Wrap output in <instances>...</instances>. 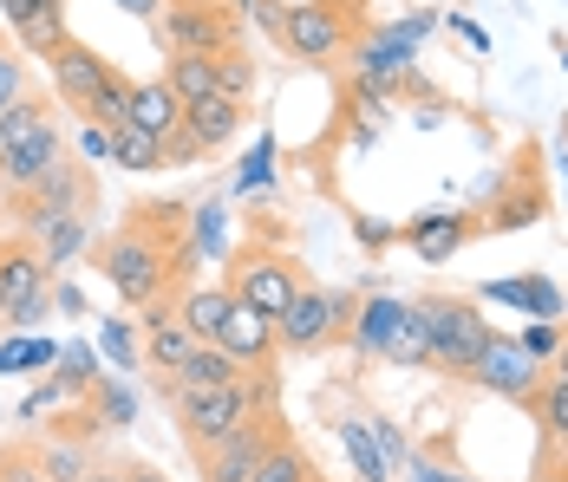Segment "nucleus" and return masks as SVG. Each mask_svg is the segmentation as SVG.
I'll use <instances>...</instances> for the list:
<instances>
[{
    "label": "nucleus",
    "mask_w": 568,
    "mask_h": 482,
    "mask_svg": "<svg viewBox=\"0 0 568 482\" xmlns=\"http://www.w3.org/2000/svg\"><path fill=\"white\" fill-rule=\"evenodd\" d=\"M112 163L118 170H164V137H151V131H138V124H118Z\"/></svg>",
    "instance_id": "obj_29"
},
{
    "label": "nucleus",
    "mask_w": 568,
    "mask_h": 482,
    "mask_svg": "<svg viewBox=\"0 0 568 482\" xmlns=\"http://www.w3.org/2000/svg\"><path fill=\"white\" fill-rule=\"evenodd\" d=\"M516 222H523V228H529V222H542V196H510L504 209H497V215H484L477 228H516Z\"/></svg>",
    "instance_id": "obj_39"
},
{
    "label": "nucleus",
    "mask_w": 568,
    "mask_h": 482,
    "mask_svg": "<svg viewBox=\"0 0 568 482\" xmlns=\"http://www.w3.org/2000/svg\"><path fill=\"white\" fill-rule=\"evenodd\" d=\"M562 65H568V53H562Z\"/></svg>",
    "instance_id": "obj_54"
},
{
    "label": "nucleus",
    "mask_w": 568,
    "mask_h": 482,
    "mask_svg": "<svg viewBox=\"0 0 568 482\" xmlns=\"http://www.w3.org/2000/svg\"><path fill=\"white\" fill-rule=\"evenodd\" d=\"M516 339H523V352H529V359L556 366V352H562V320H536V326H523Z\"/></svg>",
    "instance_id": "obj_38"
},
{
    "label": "nucleus",
    "mask_w": 568,
    "mask_h": 482,
    "mask_svg": "<svg viewBox=\"0 0 568 482\" xmlns=\"http://www.w3.org/2000/svg\"><path fill=\"white\" fill-rule=\"evenodd\" d=\"M229 307H235V294H229V280H190L183 294H176V314L190 320L196 339H216L229 320Z\"/></svg>",
    "instance_id": "obj_20"
},
{
    "label": "nucleus",
    "mask_w": 568,
    "mask_h": 482,
    "mask_svg": "<svg viewBox=\"0 0 568 482\" xmlns=\"http://www.w3.org/2000/svg\"><path fill=\"white\" fill-rule=\"evenodd\" d=\"M33 7H40V0H0V27H7V33H13V27H20V20H27V13H33Z\"/></svg>",
    "instance_id": "obj_44"
},
{
    "label": "nucleus",
    "mask_w": 568,
    "mask_h": 482,
    "mask_svg": "<svg viewBox=\"0 0 568 482\" xmlns=\"http://www.w3.org/2000/svg\"><path fill=\"white\" fill-rule=\"evenodd\" d=\"M216 92L223 99H255V59H248V47H223L216 53Z\"/></svg>",
    "instance_id": "obj_33"
},
{
    "label": "nucleus",
    "mask_w": 568,
    "mask_h": 482,
    "mask_svg": "<svg viewBox=\"0 0 568 482\" xmlns=\"http://www.w3.org/2000/svg\"><path fill=\"white\" fill-rule=\"evenodd\" d=\"M59 157H72V151H65V131H59V117H53L47 131H33L13 157L0 163V189H7V196H27V189H33V183H40Z\"/></svg>",
    "instance_id": "obj_16"
},
{
    "label": "nucleus",
    "mask_w": 568,
    "mask_h": 482,
    "mask_svg": "<svg viewBox=\"0 0 568 482\" xmlns=\"http://www.w3.org/2000/svg\"><path fill=\"white\" fill-rule=\"evenodd\" d=\"M248 482H314V457L301 450V437H282V443L268 450V463H262Z\"/></svg>",
    "instance_id": "obj_31"
},
{
    "label": "nucleus",
    "mask_w": 568,
    "mask_h": 482,
    "mask_svg": "<svg viewBox=\"0 0 568 482\" xmlns=\"http://www.w3.org/2000/svg\"><path fill=\"white\" fill-rule=\"evenodd\" d=\"M412 482H464V476H457V470H432V463L418 457V463H412Z\"/></svg>",
    "instance_id": "obj_46"
},
{
    "label": "nucleus",
    "mask_w": 568,
    "mask_h": 482,
    "mask_svg": "<svg viewBox=\"0 0 568 482\" xmlns=\"http://www.w3.org/2000/svg\"><path fill=\"white\" fill-rule=\"evenodd\" d=\"M164 79H171V92L183 99V105H196V99L216 92V53H171Z\"/></svg>",
    "instance_id": "obj_25"
},
{
    "label": "nucleus",
    "mask_w": 568,
    "mask_h": 482,
    "mask_svg": "<svg viewBox=\"0 0 568 482\" xmlns=\"http://www.w3.org/2000/svg\"><path fill=\"white\" fill-rule=\"evenodd\" d=\"M452 33L464 40V47H470V53H490V33H484V27H477L470 13H452Z\"/></svg>",
    "instance_id": "obj_43"
},
{
    "label": "nucleus",
    "mask_w": 568,
    "mask_h": 482,
    "mask_svg": "<svg viewBox=\"0 0 568 482\" xmlns=\"http://www.w3.org/2000/svg\"><path fill=\"white\" fill-rule=\"evenodd\" d=\"M242 372H248L242 359H229V352L216 346V339H203V346H196V352H190L183 366H171V372H158V391H164V398H176V391H203V384H229V378H242Z\"/></svg>",
    "instance_id": "obj_18"
},
{
    "label": "nucleus",
    "mask_w": 568,
    "mask_h": 482,
    "mask_svg": "<svg viewBox=\"0 0 568 482\" xmlns=\"http://www.w3.org/2000/svg\"><path fill=\"white\" fill-rule=\"evenodd\" d=\"M314 482H327V476H314Z\"/></svg>",
    "instance_id": "obj_53"
},
{
    "label": "nucleus",
    "mask_w": 568,
    "mask_h": 482,
    "mask_svg": "<svg viewBox=\"0 0 568 482\" xmlns=\"http://www.w3.org/2000/svg\"><path fill=\"white\" fill-rule=\"evenodd\" d=\"M549 372H568V326H562V352H556V366Z\"/></svg>",
    "instance_id": "obj_49"
},
{
    "label": "nucleus",
    "mask_w": 568,
    "mask_h": 482,
    "mask_svg": "<svg viewBox=\"0 0 568 482\" xmlns=\"http://www.w3.org/2000/svg\"><path fill=\"white\" fill-rule=\"evenodd\" d=\"M282 437H294V430H287V418L268 404L262 418H248L242 430L216 437L210 450H196V476H203V482H248L262 463H268V450H275Z\"/></svg>",
    "instance_id": "obj_8"
},
{
    "label": "nucleus",
    "mask_w": 568,
    "mask_h": 482,
    "mask_svg": "<svg viewBox=\"0 0 568 482\" xmlns=\"http://www.w3.org/2000/svg\"><path fill=\"white\" fill-rule=\"evenodd\" d=\"M0 111H7V99H0Z\"/></svg>",
    "instance_id": "obj_52"
},
{
    "label": "nucleus",
    "mask_w": 568,
    "mask_h": 482,
    "mask_svg": "<svg viewBox=\"0 0 568 482\" xmlns=\"http://www.w3.org/2000/svg\"><path fill=\"white\" fill-rule=\"evenodd\" d=\"M53 287V268L40 261V248L20 235V242H0V320L13 314V307H27L33 294H47Z\"/></svg>",
    "instance_id": "obj_13"
},
{
    "label": "nucleus",
    "mask_w": 568,
    "mask_h": 482,
    "mask_svg": "<svg viewBox=\"0 0 568 482\" xmlns=\"http://www.w3.org/2000/svg\"><path fill=\"white\" fill-rule=\"evenodd\" d=\"M412 307L425 314V332H432V359L425 366H438L445 378H464L470 384V366H477V352L490 339V320L477 314V300L470 294H425Z\"/></svg>",
    "instance_id": "obj_3"
},
{
    "label": "nucleus",
    "mask_w": 568,
    "mask_h": 482,
    "mask_svg": "<svg viewBox=\"0 0 568 482\" xmlns=\"http://www.w3.org/2000/svg\"><path fill=\"white\" fill-rule=\"evenodd\" d=\"M542 378H549V366L529 359L516 332H490L484 352H477V366H470V384H477V391H497V398H510V404H523V411L536 404Z\"/></svg>",
    "instance_id": "obj_10"
},
{
    "label": "nucleus",
    "mask_w": 568,
    "mask_h": 482,
    "mask_svg": "<svg viewBox=\"0 0 568 482\" xmlns=\"http://www.w3.org/2000/svg\"><path fill=\"white\" fill-rule=\"evenodd\" d=\"M124 99H131V79H124V72H105V85H99V99H92V105H85V124H99V131H118V124H124Z\"/></svg>",
    "instance_id": "obj_34"
},
{
    "label": "nucleus",
    "mask_w": 568,
    "mask_h": 482,
    "mask_svg": "<svg viewBox=\"0 0 568 482\" xmlns=\"http://www.w3.org/2000/svg\"><path fill=\"white\" fill-rule=\"evenodd\" d=\"M536 482H568V470H556V463H549V470H542Z\"/></svg>",
    "instance_id": "obj_50"
},
{
    "label": "nucleus",
    "mask_w": 568,
    "mask_h": 482,
    "mask_svg": "<svg viewBox=\"0 0 568 482\" xmlns=\"http://www.w3.org/2000/svg\"><path fill=\"white\" fill-rule=\"evenodd\" d=\"M248 124V105L242 99H223V92H210V99H196V105H183V131L203 144V151H223L235 144V131Z\"/></svg>",
    "instance_id": "obj_19"
},
{
    "label": "nucleus",
    "mask_w": 568,
    "mask_h": 482,
    "mask_svg": "<svg viewBox=\"0 0 568 482\" xmlns=\"http://www.w3.org/2000/svg\"><path fill=\"white\" fill-rule=\"evenodd\" d=\"M79 151H85V163H112V131L85 124V131H79Z\"/></svg>",
    "instance_id": "obj_42"
},
{
    "label": "nucleus",
    "mask_w": 568,
    "mask_h": 482,
    "mask_svg": "<svg viewBox=\"0 0 568 482\" xmlns=\"http://www.w3.org/2000/svg\"><path fill=\"white\" fill-rule=\"evenodd\" d=\"M33 248H40V261L59 274L72 255H79V248H85V215H65V222H53L47 235H33Z\"/></svg>",
    "instance_id": "obj_32"
},
{
    "label": "nucleus",
    "mask_w": 568,
    "mask_h": 482,
    "mask_svg": "<svg viewBox=\"0 0 568 482\" xmlns=\"http://www.w3.org/2000/svg\"><path fill=\"white\" fill-rule=\"evenodd\" d=\"M47 65H53V99L65 111H79L85 117V105L99 99V85H105V53H92L85 40H59L53 53H47Z\"/></svg>",
    "instance_id": "obj_11"
},
{
    "label": "nucleus",
    "mask_w": 568,
    "mask_h": 482,
    "mask_svg": "<svg viewBox=\"0 0 568 482\" xmlns=\"http://www.w3.org/2000/svg\"><path fill=\"white\" fill-rule=\"evenodd\" d=\"M216 346H223L229 359H242V366H275V352H282V339H275V320L268 314H255V307H229L223 332H216Z\"/></svg>",
    "instance_id": "obj_15"
},
{
    "label": "nucleus",
    "mask_w": 568,
    "mask_h": 482,
    "mask_svg": "<svg viewBox=\"0 0 568 482\" xmlns=\"http://www.w3.org/2000/svg\"><path fill=\"white\" fill-rule=\"evenodd\" d=\"M379 359H386V366H405V372L432 359V332H425V314H418V307H405V314H398V326H393V339H386V352H379Z\"/></svg>",
    "instance_id": "obj_27"
},
{
    "label": "nucleus",
    "mask_w": 568,
    "mask_h": 482,
    "mask_svg": "<svg viewBox=\"0 0 568 482\" xmlns=\"http://www.w3.org/2000/svg\"><path fill=\"white\" fill-rule=\"evenodd\" d=\"M158 40L171 53H223V47H242V27L223 0H171L158 13Z\"/></svg>",
    "instance_id": "obj_9"
},
{
    "label": "nucleus",
    "mask_w": 568,
    "mask_h": 482,
    "mask_svg": "<svg viewBox=\"0 0 568 482\" xmlns=\"http://www.w3.org/2000/svg\"><path fill=\"white\" fill-rule=\"evenodd\" d=\"M85 209H92V170H85V157H59L27 196H13V222H20L27 242L47 235L65 215H85Z\"/></svg>",
    "instance_id": "obj_7"
},
{
    "label": "nucleus",
    "mask_w": 568,
    "mask_h": 482,
    "mask_svg": "<svg viewBox=\"0 0 568 482\" xmlns=\"http://www.w3.org/2000/svg\"><path fill=\"white\" fill-rule=\"evenodd\" d=\"M353 294H334V287H307L301 280V294L287 300V314L275 320V339H282L287 359H301V352H327V346H341L346 326H353Z\"/></svg>",
    "instance_id": "obj_5"
},
{
    "label": "nucleus",
    "mask_w": 568,
    "mask_h": 482,
    "mask_svg": "<svg viewBox=\"0 0 568 482\" xmlns=\"http://www.w3.org/2000/svg\"><path fill=\"white\" fill-rule=\"evenodd\" d=\"M359 40V7L353 0H294L282 13V47L301 65H334Z\"/></svg>",
    "instance_id": "obj_4"
},
{
    "label": "nucleus",
    "mask_w": 568,
    "mask_h": 482,
    "mask_svg": "<svg viewBox=\"0 0 568 482\" xmlns=\"http://www.w3.org/2000/svg\"><path fill=\"white\" fill-rule=\"evenodd\" d=\"M529 418H536V430H542V443H549V450H568V372L542 378V391H536Z\"/></svg>",
    "instance_id": "obj_24"
},
{
    "label": "nucleus",
    "mask_w": 568,
    "mask_h": 482,
    "mask_svg": "<svg viewBox=\"0 0 568 482\" xmlns=\"http://www.w3.org/2000/svg\"><path fill=\"white\" fill-rule=\"evenodd\" d=\"M47 124H53V99H40V92H20L13 105L0 111V163L13 157V151L33 137V131H47Z\"/></svg>",
    "instance_id": "obj_23"
},
{
    "label": "nucleus",
    "mask_w": 568,
    "mask_h": 482,
    "mask_svg": "<svg viewBox=\"0 0 568 482\" xmlns=\"http://www.w3.org/2000/svg\"><path fill=\"white\" fill-rule=\"evenodd\" d=\"M523 314H536V320H562L568 314V294L556 280H542V274H523V300H516Z\"/></svg>",
    "instance_id": "obj_35"
},
{
    "label": "nucleus",
    "mask_w": 568,
    "mask_h": 482,
    "mask_svg": "<svg viewBox=\"0 0 568 482\" xmlns=\"http://www.w3.org/2000/svg\"><path fill=\"white\" fill-rule=\"evenodd\" d=\"M235 7H242V13H248V7H255V0H235Z\"/></svg>",
    "instance_id": "obj_51"
},
{
    "label": "nucleus",
    "mask_w": 568,
    "mask_h": 482,
    "mask_svg": "<svg viewBox=\"0 0 568 482\" xmlns=\"http://www.w3.org/2000/svg\"><path fill=\"white\" fill-rule=\"evenodd\" d=\"M398 314H405V300H393V294H373V300H359L353 307V326H346V339H353V352H386V339H393Z\"/></svg>",
    "instance_id": "obj_22"
},
{
    "label": "nucleus",
    "mask_w": 568,
    "mask_h": 482,
    "mask_svg": "<svg viewBox=\"0 0 568 482\" xmlns=\"http://www.w3.org/2000/svg\"><path fill=\"white\" fill-rule=\"evenodd\" d=\"M229 294H235L242 307H255V314L282 320L287 300L301 294V268H294V255H282V248L248 242V248H235V255H229Z\"/></svg>",
    "instance_id": "obj_6"
},
{
    "label": "nucleus",
    "mask_w": 568,
    "mask_h": 482,
    "mask_svg": "<svg viewBox=\"0 0 568 482\" xmlns=\"http://www.w3.org/2000/svg\"><path fill=\"white\" fill-rule=\"evenodd\" d=\"M124 482H171L158 463H124Z\"/></svg>",
    "instance_id": "obj_47"
},
{
    "label": "nucleus",
    "mask_w": 568,
    "mask_h": 482,
    "mask_svg": "<svg viewBox=\"0 0 568 482\" xmlns=\"http://www.w3.org/2000/svg\"><path fill=\"white\" fill-rule=\"evenodd\" d=\"M176 242H190V203H138L92 248V268L105 274V287H112L124 307L176 300V280H171Z\"/></svg>",
    "instance_id": "obj_1"
},
{
    "label": "nucleus",
    "mask_w": 568,
    "mask_h": 482,
    "mask_svg": "<svg viewBox=\"0 0 568 482\" xmlns=\"http://www.w3.org/2000/svg\"><path fill=\"white\" fill-rule=\"evenodd\" d=\"M79 482H124V463H92Z\"/></svg>",
    "instance_id": "obj_48"
},
{
    "label": "nucleus",
    "mask_w": 568,
    "mask_h": 482,
    "mask_svg": "<svg viewBox=\"0 0 568 482\" xmlns=\"http://www.w3.org/2000/svg\"><path fill=\"white\" fill-rule=\"evenodd\" d=\"M99 352H112L118 372H138V366H144V339H138V326H124V320H105V332H99Z\"/></svg>",
    "instance_id": "obj_36"
},
{
    "label": "nucleus",
    "mask_w": 568,
    "mask_h": 482,
    "mask_svg": "<svg viewBox=\"0 0 568 482\" xmlns=\"http://www.w3.org/2000/svg\"><path fill=\"white\" fill-rule=\"evenodd\" d=\"M40 450V470H47V482H79L99 457H92V430H53L47 443H33Z\"/></svg>",
    "instance_id": "obj_21"
},
{
    "label": "nucleus",
    "mask_w": 568,
    "mask_h": 482,
    "mask_svg": "<svg viewBox=\"0 0 568 482\" xmlns=\"http://www.w3.org/2000/svg\"><path fill=\"white\" fill-rule=\"evenodd\" d=\"M20 92H33V85H27V53H7V47H0V99L13 105Z\"/></svg>",
    "instance_id": "obj_41"
},
{
    "label": "nucleus",
    "mask_w": 568,
    "mask_h": 482,
    "mask_svg": "<svg viewBox=\"0 0 568 482\" xmlns=\"http://www.w3.org/2000/svg\"><path fill=\"white\" fill-rule=\"evenodd\" d=\"M53 378H59V391L72 398V391H85V384H99V366H92V346H59V366H53Z\"/></svg>",
    "instance_id": "obj_37"
},
{
    "label": "nucleus",
    "mask_w": 568,
    "mask_h": 482,
    "mask_svg": "<svg viewBox=\"0 0 568 482\" xmlns=\"http://www.w3.org/2000/svg\"><path fill=\"white\" fill-rule=\"evenodd\" d=\"M53 366H59L53 339H0V372L33 378V372H53Z\"/></svg>",
    "instance_id": "obj_30"
},
{
    "label": "nucleus",
    "mask_w": 568,
    "mask_h": 482,
    "mask_svg": "<svg viewBox=\"0 0 568 482\" xmlns=\"http://www.w3.org/2000/svg\"><path fill=\"white\" fill-rule=\"evenodd\" d=\"M92 411H99V424H131V391H118V384H99L92 391Z\"/></svg>",
    "instance_id": "obj_40"
},
{
    "label": "nucleus",
    "mask_w": 568,
    "mask_h": 482,
    "mask_svg": "<svg viewBox=\"0 0 568 482\" xmlns=\"http://www.w3.org/2000/svg\"><path fill=\"white\" fill-rule=\"evenodd\" d=\"M341 443H346V457H353V470H359V482H386V476H393V463H386L379 437H366L359 418H341Z\"/></svg>",
    "instance_id": "obj_28"
},
{
    "label": "nucleus",
    "mask_w": 568,
    "mask_h": 482,
    "mask_svg": "<svg viewBox=\"0 0 568 482\" xmlns=\"http://www.w3.org/2000/svg\"><path fill=\"white\" fill-rule=\"evenodd\" d=\"M118 7H124V13H138V20H151V27H158V13H164V7H171V0H118Z\"/></svg>",
    "instance_id": "obj_45"
},
{
    "label": "nucleus",
    "mask_w": 568,
    "mask_h": 482,
    "mask_svg": "<svg viewBox=\"0 0 568 482\" xmlns=\"http://www.w3.org/2000/svg\"><path fill=\"white\" fill-rule=\"evenodd\" d=\"M13 40H20L27 53H40V59L53 53L59 40H72V33H65V0H40V7L13 27Z\"/></svg>",
    "instance_id": "obj_26"
},
{
    "label": "nucleus",
    "mask_w": 568,
    "mask_h": 482,
    "mask_svg": "<svg viewBox=\"0 0 568 482\" xmlns=\"http://www.w3.org/2000/svg\"><path fill=\"white\" fill-rule=\"evenodd\" d=\"M124 124H138V131H151V137H176V131H183V99L171 92V79H131Z\"/></svg>",
    "instance_id": "obj_17"
},
{
    "label": "nucleus",
    "mask_w": 568,
    "mask_h": 482,
    "mask_svg": "<svg viewBox=\"0 0 568 482\" xmlns=\"http://www.w3.org/2000/svg\"><path fill=\"white\" fill-rule=\"evenodd\" d=\"M138 339H144V366H158V372H171L183 366L203 339L190 332V320L176 314V300H151V307H138Z\"/></svg>",
    "instance_id": "obj_12"
},
{
    "label": "nucleus",
    "mask_w": 568,
    "mask_h": 482,
    "mask_svg": "<svg viewBox=\"0 0 568 482\" xmlns=\"http://www.w3.org/2000/svg\"><path fill=\"white\" fill-rule=\"evenodd\" d=\"M176 418V437L190 443V457L196 450H210L216 437L229 430H242L248 418H262L268 404H275V366H248L242 378H229V384H203V391H176L164 398Z\"/></svg>",
    "instance_id": "obj_2"
},
{
    "label": "nucleus",
    "mask_w": 568,
    "mask_h": 482,
    "mask_svg": "<svg viewBox=\"0 0 568 482\" xmlns=\"http://www.w3.org/2000/svg\"><path fill=\"white\" fill-rule=\"evenodd\" d=\"M470 235H477V215L464 209H418L405 222V242L418 248V261H452Z\"/></svg>",
    "instance_id": "obj_14"
}]
</instances>
